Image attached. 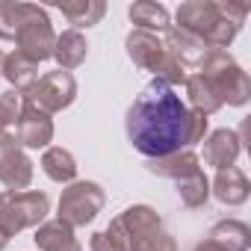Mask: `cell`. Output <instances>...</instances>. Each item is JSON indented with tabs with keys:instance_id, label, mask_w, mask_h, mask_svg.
<instances>
[{
	"instance_id": "1",
	"label": "cell",
	"mask_w": 251,
	"mask_h": 251,
	"mask_svg": "<svg viewBox=\"0 0 251 251\" xmlns=\"http://www.w3.org/2000/svg\"><path fill=\"white\" fill-rule=\"evenodd\" d=\"M124 133L145 160H154L204 142L207 115L189 109L172 86L151 80L124 115Z\"/></svg>"
},
{
	"instance_id": "2",
	"label": "cell",
	"mask_w": 251,
	"mask_h": 251,
	"mask_svg": "<svg viewBox=\"0 0 251 251\" xmlns=\"http://www.w3.org/2000/svg\"><path fill=\"white\" fill-rule=\"evenodd\" d=\"M248 15L245 3H216V0H186L175 12V27L201 39L207 48L227 50Z\"/></svg>"
},
{
	"instance_id": "3",
	"label": "cell",
	"mask_w": 251,
	"mask_h": 251,
	"mask_svg": "<svg viewBox=\"0 0 251 251\" xmlns=\"http://www.w3.org/2000/svg\"><path fill=\"white\" fill-rule=\"evenodd\" d=\"M115 219L127 236V251H180L175 236L166 230L160 213L148 204H133Z\"/></svg>"
},
{
	"instance_id": "4",
	"label": "cell",
	"mask_w": 251,
	"mask_h": 251,
	"mask_svg": "<svg viewBox=\"0 0 251 251\" xmlns=\"http://www.w3.org/2000/svg\"><path fill=\"white\" fill-rule=\"evenodd\" d=\"M198 71L213 83V89L222 98V103H227V106H245L251 100V77L245 74V68L227 50L210 48Z\"/></svg>"
},
{
	"instance_id": "5",
	"label": "cell",
	"mask_w": 251,
	"mask_h": 251,
	"mask_svg": "<svg viewBox=\"0 0 251 251\" xmlns=\"http://www.w3.org/2000/svg\"><path fill=\"white\" fill-rule=\"evenodd\" d=\"M50 213V198L36 189L24 192H0V230L9 239L27 227H39Z\"/></svg>"
},
{
	"instance_id": "6",
	"label": "cell",
	"mask_w": 251,
	"mask_h": 251,
	"mask_svg": "<svg viewBox=\"0 0 251 251\" xmlns=\"http://www.w3.org/2000/svg\"><path fill=\"white\" fill-rule=\"evenodd\" d=\"M106 204V192L95 180H74L62 189L56 219L65 222L68 227H86L89 222L98 219V213Z\"/></svg>"
},
{
	"instance_id": "7",
	"label": "cell",
	"mask_w": 251,
	"mask_h": 251,
	"mask_svg": "<svg viewBox=\"0 0 251 251\" xmlns=\"http://www.w3.org/2000/svg\"><path fill=\"white\" fill-rule=\"evenodd\" d=\"M74 98H77V80H74L71 71H62V68L42 74L30 86V92L21 95V100H27L30 106L42 109L45 115H53V112L68 109L74 103Z\"/></svg>"
},
{
	"instance_id": "8",
	"label": "cell",
	"mask_w": 251,
	"mask_h": 251,
	"mask_svg": "<svg viewBox=\"0 0 251 251\" xmlns=\"http://www.w3.org/2000/svg\"><path fill=\"white\" fill-rule=\"evenodd\" d=\"M53 42H56L53 24H50L48 12L42 6H36V12L24 21V27L15 36V45H18L15 50H21L24 56H30L39 65L45 59H53Z\"/></svg>"
},
{
	"instance_id": "9",
	"label": "cell",
	"mask_w": 251,
	"mask_h": 251,
	"mask_svg": "<svg viewBox=\"0 0 251 251\" xmlns=\"http://www.w3.org/2000/svg\"><path fill=\"white\" fill-rule=\"evenodd\" d=\"M33 160L18 145L15 133H0V183L9 192H24L33 183Z\"/></svg>"
},
{
	"instance_id": "10",
	"label": "cell",
	"mask_w": 251,
	"mask_h": 251,
	"mask_svg": "<svg viewBox=\"0 0 251 251\" xmlns=\"http://www.w3.org/2000/svg\"><path fill=\"white\" fill-rule=\"evenodd\" d=\"M15 139L21 148H50L53 142V118L45 115L42 109L30 106L27 100H21V112H18V121H15Z\"/></svg>"
},
{
	"instance_id": "11",
	"label": "cell",
	"mask_w": 251,
	"mask_h": 251,
	"mask_svg": "<svg viewBox=\"0 0 251 251\" xmlns=\"http://www.w3.org/2000/svg\"><path fill=\"white\" fill-rule=\"evenodd\" d=\"M163 45H166V50H169L186 71H189V68H201V62H204V56H207V50H210L201 39L183 33V30L175 27V24H169V27L163 30Z\"/></svg>"
},
{
	"instance_id": "12",
	"label": "cell",
	"mask_w": 251,
	"mask_h": 251,
	"mask_svg": "<svg viewBox=\"0 0 251 251\" xmlns=\"http://www.w3.org/2000/svg\"><path fill=\"white\" fill-rule=\"evenodd\" d=\"M239 151H242V139H239L236 130L219 127V130H213V133L204 139V163L213 166L216 172L230 169V166L236 163Z\"/></svg>"
},
{
	"instance_id": "13",
	"label": "cell",
	"mask_w": 251,
	"mask_h": 251,
	"mask_svg": "<svg viewBox=\"0 0 251 251\" xmlns=\"http://www.w3.org/2000/svg\"><path fill=\"white\" fill-rule=\"evenodd\" d=\"M210 195H216V201H222L225 207H239V204L248 201L251 183H248V177H245L242 169L230 166V169L216 172V177L210 183Z\"/></svg>"
},
{
	"instance_id": "14",
	"label": "cell",
	"mask_w": 251,
	"mask_h": 251,
	"mask_svg": "<svg viewBox=\"0 0 251 251\" xmlns=\"http://www.w3.org/2000/svg\"><path fill=\"white\" fill-rule=\"evenodd\" d=\"M148 172L157 175V177H169V180H183L195 172H201V160L195 151H175V154H166V157H154V160H145Z\"/></svg>"
},
{
	"instance_id": "15",
	"label": "cell",
	"mask_w": 251,
	"mask_h": 251,
	"mask_svg": "<svg viewBox=\"0 0 251 251\" xmlns=\"http://www.w3.org/2000/svg\"><path fill=\"white\" fill-rule=\"evenodd\" d=\"M86 56H89V42H86V36L80 30H65V33L56 36V42H53V59H56V65L62 71L80 68L86 62Z\"/></svg>"
},
{
	"instance_id": "16",
	"label": "cell",
	"mask_w": 251,
	"mask_h": 251,
	"mask_svg": "<svg viewBox=\"0 0 251 251\" xmlns=\"http://www.w3.org/2000/svg\"><path fill=\"white\" fill-rule=\"evenodd\" d=\"M0 77H6V80H9L12 92L24 95V92H30V86L39 80V65H36L30 56H24L21 50H12V53L3 56V65H0Z\"/></svg>"
},
{
	"instance_id": "17",
	"label": "cell",
	"mask_w": 251,
	"mask_h": 251,
	"mask_svg": "<svg viewBox=\"0 0 251 251\" xmlns=\"http://www.w3.org/2000/svg\"><path fill=\"white\" fill-rule=\"evenodd\" d=\"M36 245L42 251H83V245L74 236V227H68L65 222L53 219V222H42L36 227Z\"/></svg>"
},
{
	"instance_id": "18",
	"label": "cell",
	"mask_w": 251,
	"mask_h": 251,
	"mask_svg": "<svg viewBox=\"0 0 251 251\" xmlns=\"http://www.w3.org/2000/svg\"><path fill=\"white\" fill-rule=\"evenodd\" d=\"M207 239H213L225 251H248L251 248V227L239 219H222L210 227Z\"/></svg>"
},
{
	"instance_id": "19",
	"label": "cell",
	"mask_w": 251,
	"mask_h": 251,
	"mask_svg": "<svg viewBox=\"0 0 251 251\" xmlns=\"http://www.w3.org/2000/svg\"><path fill=\"white\" fill-rule=\"evenodd\" d=\"M186 98H189V109H198L201 115H213V112H219L225 103H222V98L216 95V89H213V83L201 74V71H195V74H186Z\"/></svg>"
},
{
	"instance_id": "20",
	"label": "cell",
	"mask_w": 251,
	"mask_h": 251,
	"mask_svg": "<svg viewBox=\"0 0 251 251\" xmlns=\"http://www.w3.org/2000/svg\"><path fill=\"white\" fill-rule=\"evenodd\" d=\"M42 172L53 180V183H74L77 180V160L68 148L62 145H50L42 154Z\"/></svg>"
},
{
	"instance_id": "21",
	"label": "cell",
	"mask_w": 251,
	"mask_h": 251,
	"mask_svg": "<svg viewBox=\"0 0 251 251\" xmlns=\"http://www.w3.org/2000/svg\"><path fill=\"white\" fill-rule=\"evenodd\" d=\"M130 21L136 24V30H148V33H163L172 24V15L163 3H154V0H139L127 9Z\"/></svg>"
},
{
	"instance_id": "22",
	"label": "cell",
	"mask_w": 251,
	"mask_h": 251,
	"mask_svg": "<svg viewBox=\"0 0 251 251\" xmlns=\"http://www.w3.org/2000/svg\"><path fill=\"white\" fill-rule=\"evenodd\" d=\"M36 12V3H21V0H0V42H15L24 21Z\"/></svg>"
},
{
	"instance_id": "23",
	"label": "cell",
	"mask_w": 251,
	"mask_h": 251,
	"mask_svg": "<svg viewBox=\"0 0 251 251\" xmlns=\"http://www.w3.org/2000/svg\"><path fill=\"white\" fill-rule=\"evenodd\" d=\"M59 12L68 18V24H74V30H80L100 24V18L106 15V3L103 0H71V3H59Z\"/></svg>"
},
{
	"instance_id": "24",
	"label": "cell",
	"mask_w": 251,
	"mask_h": 251,
	"mask_svg": "<svg viewBox=\"0 0 251 251\" xmlns=\"http://www.w3.org/2000/svg\"><path fill=\"white\" fill-rule=\"evenodd\" d=\"M177 195H180V204L186 210H201L210 201V180H207V175L195 172V175L177 180Z\"/></svg>"
},
{
	"instance_id": "25",
	"label": "cell",
	"mask_w": 251,
	"mask_h": 251,
	"mask_svg": "<svg viewBox=\"0 0 251 251\" xmlns=\"http://www.w3.org/2000/svg\"><path fill=\"white\" fill-rule=\"evenodd\" d=\"M89 248H92V251H127V236H124V230H121L118 219H112L106 230L92 233Z\"/></svg>"
},
{
	"instance_id": "26",
	"label": "cell",
	"mask_w": 251,
	"mask_h": 251,
	"mask_svg": "<svg viewBox=\"0 0 251 251\" xmlns=\"http://www.w3.org/2000/svg\"><path fill=\"white\" fill-rule=\"evenodd\" d=\"M18 112H21V95L18 92H3L0 95V133H6L9 124L18 121Z\"/></svg>"
},
{
	"instance_id": "27",
	"label": "cell",
	"mask_w": 251,
	"mask_h": 251,
	"mask_svg": "<svg viewBox=\"0 0 251 251\" xmlns=\"http://www.w3.org/2000/svg\"><path fill=\"white\" fill-rule=\"evenodd\" d=\"M192 251H225V248H219V245H216L213 239H201V242H198V245H195Z\"/></svg>"
},
{
	"instance_id": "28",
	"label": "cell",
	"mask_w": 251,
	"mask_h": 251,
	"mask_svg": "<svg viewBox=\"0 0 251 251\" xmlns=\"http://www.w3.org/2000/svg\"><path fill=\"white\" fill-rule=\"evenodd\" d=\"M6 245H9V236H6V233H3V230H0V251H3V248H6Z\"/></svg>"
},
{
	"instance_id": "29",
	"label": "cell",
	"mask_w": 251,
	"mask_h": 251,
	"mask_svg": "<svg viewBox=\"0 0 251 251\" xmlns=\"http://www.w3.org/2000/svg\"><path fill=\"white\" fill-rule=\"evenodd\" d=\"M0 65H3V53H0Z\"/></svg>"
}]
</instances>
